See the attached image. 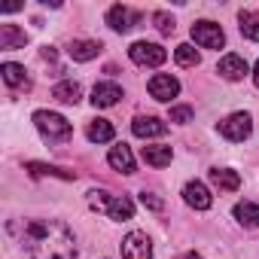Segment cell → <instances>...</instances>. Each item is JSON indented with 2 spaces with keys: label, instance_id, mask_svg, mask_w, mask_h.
Masks as SVG:
<instances>
[{
  "label": "cell",
  "instance_id": "cell-1",
  "mask_svg": "<svg viewBox=\"0 0 259 259\" xmlns=\"http://www.w3.org/2000/svg\"><path fill=\"white\" fill-rule=\"evenodd\" d=\"M22 244L31 259H76V238L61 220H28Z\"/></svg>",
  "mask_w": 259,
  "mask_h": 259
},
{
  "label": "cell",
  "instance_id": "cell-2",
  "mask_svg": "<svg viewBox=\"0 0 259 259\" xmlns=\"http://www.w3.org/2000/svg\"><path fill=\"white\" fill-rule=\"evenodd\" d=\"M89 204L98 213H107L116 223H125V220L135 217V201L132 198H128V195H116V192H107V189H92L89 192Z\"/></svg>",
  "mask_w": 259,
  "mask_h": 259
},
{
  "label": "cell",
  "instance_id": "cell-3",
  "mask_svg": "<svg viewBox=\"0 0 259 259\" xmlns=\"http://www.w3.org/2000/svg\"><path fill=\"white\" fill-rule=\"evenodd\" d=\"M34 125H37V132H40L49 144H64V141H70V135H73V125H70L61 113H52V110H37V113H34Z\"/></svg>",
  "mask_w": 259,
  "mask_h": 259
},
{
  "label": "cell",
  "instance_id": "cell-4",
  "mask_svg": "<svg viewBox=\"0 0 259 259\" xmlns=\"http://www.w3.org/2000/svg\"><path fill=\"white\" fill-rule=\"evenodd\" d=\"M128 58H132L138 67H159V64H165L168 52H165L159 43L138 40V43H132V46H128Z\"/></svg>",
  "mask_w": 259,
  "mask_h": 259
},
{
  "label": "cell",
  "instance_id": "cell-5",
  "mask_svg": "<svg viewBox=\"0 0 259 259\" xmlns=\"http://www.w3.org/2000/svg\"><path fill=\"white\" fill-rule=\"evenodd\" d=\"M250 132H253V125H250V116H247V113H232V116H226V119L220 122V135H223L226 141H232V144L247 141Z\"/></svg>",
  "mask_w": 259,
  "mask_h": 259
},
{
  "label": "cell",
  "instance_id": "cell-6",
  "mask_svg": "<svg viewBox=\"0 0 259 259\" xmlns=\"http://www.w3.org/2000/svg\"><path fill=\"white\" fill-rule=\"evenodd\" d=\"M122 259H153V241L147 232H128L122 238Z\"/></svg>",
  "mask_w": 259,
  "mask_h": 259
},
{
  "label": "cell",
  "instance_id": "cell-7",
  "mask_svg": "<svg viewBox=\"0 0 259 259\" xmlns=\"http://www.w3.org/2000/svg\"><path fill=\"white\" fill-rule=\"evenodd\" d=\"M107 25H110L116 34H128L132 28H138V25H141V13H138V10H132V7L116 4V7H110V10H107Z\"/></svg>",
  "mask_w": 259,
  "mask_h": 259
},
{
  "label": "cell",
  "instance_id": "cell-8",
  "mask_svg": "<svg viewBox=\"0 0 259 259\" xmlns=\"http://www.w3.org/2000/svg\"><path fill=\"white\" fill-rule=\"evenodd\" d=\"M192 40L201 46V49H223L226 43V34L217 22H195L192 25Z\"/></svg>",
  "mask_w": 259,
  "mask_h": 259
},
{
  "label": "cell",
  "instance_id": "cell-9",
  "mask_svg": "<svg viewBox=\"0 0 259 259\" xmlns=\"http://www.w3.org/2000/svg\"><path fill=\"white\" fill-rule=\"evenodd\" d=\"M147 89H150V95H153L156 101H165V104L180 95V82H177V76H171V73H156V76L147 82Z\"/></svg>",
  "mask_w": 259,
  "mask_h": 259
},
{
  "label": "cell",
  "instance_id": "cell-10",
  "mask_svg": "<svg viewBox=\"0 0 259 259\" xmlns=\"http://www.w3.org/2000/svg\"><path fill=\"white\" fill-rule=\"evenodd\" d=\"M217 73L223 76V79H229V82H238V79H244L247 73H250V67H247V61L241 58V55H223L220 58V64H217Z\"/></svg>",
  "mask_w": 259,
  "mask_h": 259
},
{
  "label": "cell",
  "instance_id": "cell-11",
  "mask_svg": "<svg viewBox=\"0 0 259 259\" xmlns=\"http://www.w3.org/2000/svg\"><path fill=\"white\" fill-rule=\"evenodd\" d=\"M132 132H135L138 138H144V141L162 138V135L168 132V122H162L159 116H138V119L132 122Z\"/></svg>",
  "mask_w": 259,
  "mask_h": 259
},
{
  "label": "cell",
  "instance_id": "cell-12",
  "mask_svg": "<svg viewBox=\"0 0 259 259\" xmlns=\"http://www.w3.org/2000/svg\"><path fill=\"white\" fill-rule=\"evenodd\" d=\"M183 198H186V204H189V207H195V210H207V207L213 204L210 189H207L201 180H189V183L183 186Z\"/></svg>",
  "mask_w": 259,
  "mask_h": 259
},
{
  "label": "cell",
  "instance_id": "cell-13",
  "mask_svg": "<svg viewBox=\"0 0 259 259\" xmlns=\"http://www.w3.org/2000/svg\"><path fill=\"white\" fill-rule=\"evenodd\" d=\"M110 168L119 171V174H135V156H132V147H125V144H116L107 156Z\"/></svg>",
  "mask_w": 259,
  "mask_h": 259
},
{
  "label": "cell",
  "instance_id": "cell-14",
  "mask_svg": "<svg viewBox=\"0 0 259 259\" xmlns=\"http://www.w3.org/2000/svg\"><path fill=\"white\" fill-rule=\"evenodd\" d=\"M119 98H122V89H119L116 82H98V85L92 89V104L101 107V110L119 104Z\"/></svg>",
  "mask_w": 259,
  "mask_h": 259
},
{
  "label": "cell",
  "instance_id": "cell-15",
  "mask_svg": "<svg viewBox=\"0 0 259 259\" xmlns=\"http://www.w3.org/2000/svg\"><path fill=\"white\" fill-rule=\"evenodd\" d=\"M101 43L98 40H73L70 46H67V55L73 58V61H92V58H98L101 55Z\"/></svg>",
  "mask_w": 259,
  "mask_h": 259
},
{
  "label": "cell",
  "instance_id": "cell-16",
  "mask_svg": "<svg viewBox=\"0 0 259 259\" xmlns=\"http://www.w3.org/2000/svg\"><path fill=\"white\" fill-rule=\"evenodd\" d=\"M210 183L223 192H238L241 189V174L232 171V168H213L210 171Z\"/></svg>",
  "mask_w": 259,
  "mask_h": 259
},
{
  "label": "cell",
  "instance_id": "cell-17",
  "mask_svg": "<svg viewBox=\"0 0 259 259\" xmlns=\"http://www.w3.org/2000/svg\"><path fill=\"white\" fill-rule=\"evenodd\" d=\"M0 76H4V82H7L10 89H28V85H31L28 70H25L22 64H16V61H7L4 67H0Z\"/></svg>",
  "mask_w": 259,
  "mask_h": 259
},
{
  "label": "cell",
  "instance_id": "cell-18",
  "mask_svg": "<svg viewBox=\"0 0 259 259\" xmlns=\"http://www.w3.org/2000/svg\"><path fill=\"white\" fill-rule=\"evenodd\" d=\"M28 34L16 25H0V49H25Z\"/></svg>",
  "mask_w": 259,
  "mask_h": 259
},
{
  "label": "cell",
  "instance_id": "cell-19",
  "mask_svg": "<svg viewBox=\"0 0 259 259\" xmlns=\"http://www.w3.org/2000/svg\"><path fill=\"white\" fill-rule=\"evenodd\" d=\"M52 98L61 101V104H79V98H82V85H79L76 79H61V82L52 89Z\"/></svg>",
  "mask_w": 259,
  "mask_h": 259
},
{
  "label": "cell",
  "instance_id": "cell-20",
  "mask_svg": "<svg viewBox=\"0 0 259 259\" xmlns=\"http://www.w3.org/2000/svg\"><path fill=\"white\" fill-rule=\"evenodd\" d=\"M85 135H89L92 144H110L116 132H113V125H110L107 119H92L89 128H85Z\"/></svg>",
  "mask_w": 259,
  "mask_h": 259
},
{
  "label": "cell",
  "instance_id": "cell-21",
  "mask_svg": "<svg viewBox=\"0 0 259 259\" xmlns=\"http://www.w3.org/2000/svg\"><path fill=\"white\" fill-rule=\"evenodd\" d=\"M31 177H61V180H76L73 171H64V168H55V165H43V162H28L25 165Z\"/></svg>",
  "mask_w": 259,
  "mask_h": 259
},
{
  "label": "cell",
  "instance_id": "cell-22",
  "mask_svg": "<svg viewBox=\"0 0 259 259\" xmlns=\"http://www.w3.org/2000/svg\"><path fill=\"white\" fill-rule=\"evenodd\" d=\"M238 28H241V34H244L247 40L259 43V13H253V10H241V13H238Z\"/></svg>",
  "mask_w": 259,
  "mask_h": 259
},
{
  "label": "cell",
  "instance_id": "cell-23",
  "mask_svg": "<svg viewBox=\"0 0 259 259\" xmlns=\"http://www.w3.org/2000/svg\"><path fill=\"white\" fill-rule=\"evenodd\" d=\"M141 156H144V162L153 165V168H165V165H171V159H174L171 147H144Z\"/></svg>",
  "mask_w": 259,
  "mask_h": 259
},
{
  "label": "cell",
  "instance_id": "cell-24",
  "mask_svg": "<svg viewBox=\"0 0 259 259\" xmlns=\"http://www.w3.org/2000/svg\"><path fill=\"white\" fill-rule=\"evenodd\" d=\"M235 220L244 226H259V204L253 201H238L235 204Z\"/></svg>",
  "mask_w": 259,
  "mask_h": 259
},
{
  "label": "cell",
  "instance_id": "cell-25",
  "mask_svg": "<svg viewBox=\"0 0 259 259\" xmlns=\"http://www.w3.org/2000/svg\"><path fill=\"white\" fill-rule=\"evenodd\" d=\"M174 58H177L180 67H195V64L201 61V55H198L195 46H189V43H180V46L174 49Z\"/></svg>",
  "mask_w": 259,
  "mask_h": 259
},
{
  "label": "cell",
  "instance_id": "cell-26",
  "mask_svg": "<svg viewBox=\"0 0 259 259\" xmlns=\"http://www.w3.org/2000/svg\"><path fill=\"white\" fill-rule=\"evenodd\" d=\"M153 25H156L159 34H165V37L174 34V28H177V25H174V16H168V13H153Z\"/></svg>",
  "mask_w": 259,
  "mask_h": 259
},
{
  "label": "cell",
  "instance_id": "cell-27",
  "mask_svg": "<svg viewBox=\"0 0 259 259\" xmlns=\"http://www.w3.org/2000/svg\"><path fill=\"white\" fill-rule=\"evenodd\" d=\"M141 204H144L147 210H156V213L165 210V201H162L159 195H153V192H141Z\"/></svg>",
  "mask_w": 259,
  "mask_h": 259
},
{
  "label": "cell",
  "instance_id": "cell-28",
  "mask_svg": "<svg viewBox=\"0 0 259 259\" xmlns=\"http://www.w3.org/2000/svg\"><path fill=\"white\" fill-rule=\"evenodd\" d=\"M171 122H177V125L192 122V107H171Z\"/></svg>",
  "mask_w": 259,
  "mask_h": 259
},
{
  "label": "cell",
  "instance_id": "cell-29",
  "mask_svg": "<svg viewBox=\"0 0 259 259\" xmlns=\"http://www.w3.org/2000/svg\"><path fill=\"white\" fill-rule=\"evenodd\" d=\"M253 82H256V89H259V61L253 64Z\"/></svg>",
  "mask_w": 259,
  "mask_h": 259
},
{
  "label": "cell",
  "instance_id": "cell-30",
  "mask_svg": "<svg viewBox=\"0 0 259 259\" xmlns=\"http://www.w3.org/2000/svg\"><path fill=\"white\" fill-rule=\"evenodd\" d=\"M183 259H201V256H198V253H186Z\"/></svg>",
  "mask_w": 259,
  "mask_h": 259
}]
</instances>
